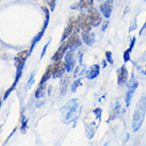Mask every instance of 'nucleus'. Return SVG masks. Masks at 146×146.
<instances>
[{
	"label": "nucleus",
	"instance_id": "obj_1",
	"mask_svg": "<svg viewBox=\"0 0 146 146\" xmlns=\"http://www.w3.org/2000/svg\"><path fill=\"white\" fill-rule=\"evenodd\" d=\"M146 112V97H141L135 106V110L133 113V123H132V128L134 131H137L141 128V126L144 121Z\"/></svg>",
	"mask_w": 146,
	"mask_h": 146
},
{
	"label": "nucleus",
	"instance_id": "obj_2",
	"mask_svg": "<svg viewBox=\"0 0 146 146\" xmlns=\"http://www.w3.org/2000/svg\"><path fill=\"white\" fill-rule=\"evenodd\" d=\"M78 107H79V102L77 99H73L65 106L64 108L67 109V114H64L63 115V118H64L65 123H69L75 121V118L77 117V115L79 114V110H78Z\"/></svg>",
	"mask_w": 146,
	"mask_h": 146
},
{
	"label": "nucleus",
	"instance_id": "obj_3",
	"mask_svg": "<svg viewBox=\"0 0 146 146\" xmlns=\"http://www.w3.org/2000/svg\"><path fill=\"white\" fill-rule=\"evenodd\" d=\"M44 12L45 14H46V17H45V24H44V27H43V29H42L41 31L38 32V34H37L36 36L34 37L32 40V44H31V48H30V51L33 49V47H34V45L37 44L38 42H40V40L42 38V36H43V34H44L45 32V30H46V28H47V25H48L49 23V12H48V10L46 8H44Z\"/></svg>",
	"mask_w": 146,
	"mask_h": 146
},
{
	"label": "nucleus",
	"instance_id": "obj_4",
	"mask_svg": "<svg viewBox=\"0 0 146 146\" xmlns=\"http://www.w3.org/2000/svg\"><path fill=\"white\" fill-rule=\"evenodd\" d=\"M69 48L68 46V42L67 41H64L63 43H62V45L59 47V49L57 50V52L54 53V56L52 57V60L54 62L57 61H60V60H62V58H63V56L65 54V52L67 51V49Z\"/></svg>",
	"mask_w": 146,
	"mask_h": 146
},
{
	"label": "nucleus",
	"instance_id": "obj_5",
	"mask_svg": "<svg viewBox=\"0 0 146 146\" xmlns=\"http://www.w3.org/2000/svg\"><path fill=\"white\" fill-rule=\"evenodd\" d=\"M88 18H89L90 24L92 25V27H96L98 25L102 23V16L99 15V13L95 10V9H92L90 11V14L88 15Z\"/></svg>",
	"mask_w": 146,
	"mask_h": 146
},
{
	"label": "nucleus",
	"instance_id": "obj_6",
	"mask_svg": "<svg viewBox=\"0 0 146 146\" xmlns=\"http://www.w3.org/2000/svg\"><path fill=\"white\" fill-rule=\"evenodd\" d=\"M65 63L62 62L61 60L60 61H57L54 64L52 65V77L58 78L62 76V74L64 73L65 70Z\"/></svg>",
	"mask_w": 146,
	"mask_h": 146
},
{
	"label": "nucleus",
	"instance_id": "obj_7",
	"mask_svg": "<svg viewBox=\"0 0 146 146\" xmlns=\"http://www.w3.org/2000/svg\"><path fill=\"white\" fill-rule=\"evenodd\" d=\"M128 80V72L125 65H123L117 72V83L119 85H124Z\"/></svg>",
	"mask_w": 146,
	"mask_h": 146
},
{
	"label": "nucleus",
	"instance_id": "obj_8",
	"mask_svg": "<svg viewBox=\"0 0 146 146\" xmlns=\"http://www.w3.org/2000/svg\"><path fill=\"white\" fill-rule=\"evenodd\" d=\"M100 11L106 18H109L112 13V0H106L104 3L100 4Z\"/></svg>",
	"mask_w": 146,
	"mask_h": 146
},
{
	"label": "nucleus",
	"instance_id": "obj_9",
	"mask_svg": "<svg viewBox=\"0 0 146 146\" xmlns=\"http://www.w3.org/2000/svg\"><path fill=\"white\" fill-rule=\"evenodd\" d=\"M67 42H68L69 49H74L81 45V40H80V37L78 36V33H73V34L68 37Z\"/></svg>",
	"mask_w": 146,
	"mask_h": 146
},
{
	"label": "nucleus",
	"instance_id": "obj_10",
	"mask_svg": "<svg viewBox=\"0 0 146 146\" xmlns=\"http://www.w3.org/2000/svg\"><path fill=\"white\" fill-rule=\"evenodd\" d=\"M65 68L67 72H70L74 69V66H75V60L73 58V51L70 50V52H67L66 57H65Z\"/></svg>",
	"mask_w": 146,
	"mask_h": 146
},
{
	"label": "nucleus",
	"instance_id": "obj_11",
	"mask_svg": "<svg viewBox=\"0 0 146 146\" xmlns=\"http://www.w3.org/2000/svg\"><path fill=\"white\" fill-rule=\"evenodd\" d=\"M99 72H100L99 66H98L97 64L93 65V66L86 72V77L89 78V79H94V78H96L98 75H99Z\"/></svg>",
	"mask_w": 146,
	"mask_h": 146
},
{
	"label": "nucleus",
	"instance_id": "obj_12",
	"mask_svg": "<svg viewBox=\"0 0 146 146\" xmlns=\"http://www.w3.org/2000/svg\"><path fill=\"white\" fill-rule=\"evenodd\" d=\"M50 77H52V65H50V66H48V67H47L46 72H45V74L43 75V77H42L41 81H40V84H43V83H45V82L47 81Z\"/></svg>",
	"mask_w": 146,
	"mask_h": 146
},
{
	"label": "nucleus",
	"instance_id": "obj_13",
	"mask_svg": "<svg viewBox=\"0 0 146 146\" xmlns=\"http://www.w3.org/2000/svg\"><path fill=\"white\" fill-rule=\"evenodd\" d=\"M82 40L88 45H92L94 43V34L90 32H82Z\"/></svg>",
	"mask_w": 146,
	"mask_h": 146
},
{
	"label": "nucleus",
	"instance_id": "obj_14",
	"mask_svg": "<svg viewBox=\"0 0 146 146\" xmlns=\"http://www.w3.org/2000/svg\"><path fill=\"white\" fill-rule=\"evenodd\" d=\"M93 0H80V2L77 3V5L81 9H89L92 7Z\"/></svg>",
	"mask_w": 146,
	"mask_h": 146
},
{
	"label": "nucleus",
	"instance_id": "obj_15",
	"mask_svg": "<svg viewBox=\"0 0 146 146\" xmlns=\"http://www.w3.org/2000/svg\"><path fill=\"white\" fill-rule=\"evenodd\" d=\"M45 89H46V86H45V84H41L40 86H38V89L36 90V92H35V97L36 98H40L42 97L43 95L45 94Z\"/></svg>",
	"mask_w": 146,
	"mask_h": 146
},
{
	"label": "nucleus",
	"instance_id": "obj_16",
	"mask_svg": "<svg viewBox=\"0 0 146 146\" xmlns=\"http://www.w3.org/2000/svg\"><path fill=\"white\" fill-rule=\"evenodd\" d=\"M16 83H17V82L14 81V83L12 84V86H11V88H10V89H9L8 91L5 92V94H4V97H3L4 99H7V98H8V96L10 95V93H11V92H12L13 90H14V88H15V85H16Z\"/></svg>",
	"mask_w": 146,
	"mask_h": 146
},
{
	"label": "nucleus",
	"instance_id": "obj_17",
	"mask_svg": "<svg viewBox=\"0 0 146 146\" xmlns=\"http://www.w3.org/2000/svg\"><path fill=\"white\" fill-rule=\"evenodd\" d=\"M106 57H107V61L109 62V63H113V60H112V54H111V52L110 51H107L106 52Z\"/></svg>",
	"mask_w": 146,
	"mask_h": 146
},
{
	"label": "nucleus",
	"instance_id": "obj_18",
	"mask_svg": "<svg viewBox=\"0 0 146 146\" xmlns=\"http://www.w3.org/2000/svg\"><path fill=\"white\" fill-rule=\"evenodd\" d=\"M34 72H33L32 74H31V77H30V80H29V82H28V84H27V86H28V88H30V86H31V84H32L33 83V79H34Z\"/></svg>",
	"mask_w": 146,
	"mask_h": 146
},
{
	"label": "nucleus",
	"instance_id": "obj_19",
	"mask_svg": "<svg viewBox=\"0 0 146 146\" xmlns=\"http://www.w3.org/2000/svg\"><path fill=\"white\" fill-rule=\"evenodd\" d=\"M79 84H80V80H77V81L74 83L73 88H72V91H73V92H75V91H76V88H77V86H79Z\"/></svg>",
	"mask_w": 146,
	"mask_h": 146
},
{
	"label": "nucleus",
	"instance_id": "obj_20",
	"mask_svg": "<svg viewBox=\"0 0 146 146\" xmlns=\"http://www.w3.org/2000/svg\"><path fill=\"white\" fill-rule=\"evenodd\" d=\"M49 43H50V42H48L47 44L45 45V47H44V48H43V51H42V54H41V59H42V58H43V57H44V54H45V53H46V49H47V47H48Z\"/></svg>",
	"mask_w": 146,
	"mask_h": 146
},
{
	"label": "nucleus",
	"instance_id": "obj_21",
	"mask_svg": "<svg viewBox=\"0 0 146 146\" xmlns=\"http://www.w3.org/2000/svg\"><path fill=\"white\" fill-rule=\"evenodd\" d=\"M135 24H137V19L134 18V19H133V23H132V27H131V28L129 29V31H132V30H134V29H135V27H137V26H135Z\"/></svg>",
	"mask_w": 146,
	"mask_h": 146
},
{
	"label": "nucleus",
	"instance_id": "obj_22",
	"mask_svg": "<svg viewBox=\"0 0 146 146\" xmlns=\"http://www.w3.org/2000/svg\"><path fill=\"white\" fill-rule=\"evenodd\" d=\"M54 2H56V0H51V1H50V7H51V10H53V8H54Z\"/></svg>",
	"mask_w": 146,
	"mask_h": 146
},
{
	"label": "nucleus",
	"instance_id": "obj_23",
	"mask_svg": "<svg viewBox=\"0 0 146 146\" xmlns=\"http://www.w3.org/2000/svg\"><path fill=\"white\" fill-rule=\"evenodd\" d=\"M145 29H146V23H145V24H144V26H143V27H142V29H141V31H140V34H142L143 31H144Z\"/></svg>",
	"mask_w": 146,
	"mask_h": 146
},
{
	"label": "nucleus",
	"instance_id": "obj_24",
	"mask_svg": "<svg viewBox=\"0 0 146 146\" xmlns=\"http://www.w3.org/2000/svg\"><path fill=\"white\" fill-rule=\"evenodd\" d=\"M1 104H2V102H0V107H1Z\"/></svg>",
	"mask_w": 146,
	"mask_h": 146
},
{
	"label": "nucleus",
	"instance_id": "obj_25",
	"mask_svg": "<svg viewBox=\"0 0 146 146\" xmlns=\"http://www.w3.org/2000/svg\"><path fill=\"white\" fill-rule=\"evenodd\" d=\"M145 74H146V72H145Z\"/></svg>",
	"mask_w": 146,
	"mask_h": 146
}]
</instances>
